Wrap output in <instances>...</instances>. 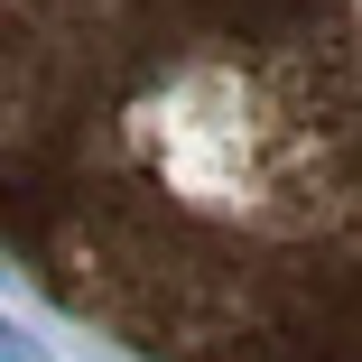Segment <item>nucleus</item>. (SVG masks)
<instances>
[{
  "mask_svg": "<svg viewBox=\"0 0 362 362\" xmlns=\"http://www.w3.org/2000/svg\"><path fill=\"white\" fill-rule=\"evenodd\" d=\"M0 251L149 362H362V0H0Z\"/></svg>",
  "mask_w": 362,
  "mask_h": 362,
  "instance_id": "nucleus-1",
  "label": "nucleus"
}]
</instances>
